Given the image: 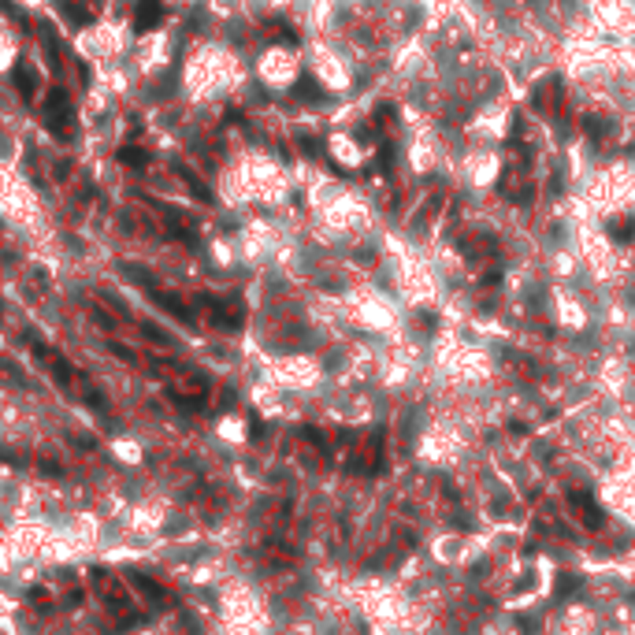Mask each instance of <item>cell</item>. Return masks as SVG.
<instances>
[{"label": "cell", "mask_w": 635, "mask_h": 635, "mask_svg": "<svg viewBox=\"0 0 635 635\" xmlns=\"http://www.w3.org/2000/svg\"><path fill=\"white\" fill-rule=\"evenodd\" d=\"M56 4H60V12H63V15H67V19H71V23H89V19H93V15H89V12H86V8H78V4H75V0H56Z\"/></svg>", "instance_id": "obj_7"}, {"label": "cell", "mask_w": 635, "mask_h": 635, "mask_svg": "<svg viewBox=\"0 0 635 635\" xmlns=\"http://www.w3.org/2000/svg\"><path fill=\"white\" fill-rule=\"evenodd\" d=\"M119 164H126V168H145V164H149V149L123 145V149H119Z\"/></svg>", "instance_id": "obj_6"}, {"label": "cell", "mask_w": 635, "mask_h": 635, "mask_svg": "<svg viewBox=\"0 0 635 635\" xmlns=\"http://www.w3.org/2000/svg\"><path fill=\"white\" fill-rule=\"evenodd\" d=\"M160 19H164V4H160V0H142V4H137V15H134V30L145 34V30H153Z\"/></svg>", "instance_id": "obj_3"}, {"label": "cell", "mask_w": 635, "mask_h": 635, "mask_svg": "<svg viewBox=\"0 0 635 635\" xmlns=\"http://www.w3.org/2000/svg\"><path fill=\"white\" fill-rule=\"evenodd\" d=\"M45 115H49V131L56 134V137H75V115H71V100H67V93L56 86L49 93V100H45Z\"/></svg>", "instance_id": "obj_1"}, {"label": "cell", "mask_w": 635, "mask_h": 635, "mask_svg": "<svg viewBox=\"0 0 635 635\" xmlns=\"http://www.w3.org/2000/svg\"><path fill=\"white\" fill-rule=\"evenodd\" d=\"M201 305L208 309V320H212V324H219L223 331H238V327H242V309H238L234 301H231V305H223V301L201 298Z\"/></svg>", "instance_id": "obj_2"}, {"label": "cell", "mask_w": 635, "mask_h": 635, "mask_svg": "<svg viewBox=\"0 0 635 635\" xmlns=\"http://www.w3.org/2000/svg\"><path fill=\"white\" fill-rule=\"evenodd\" d=\"M572 505H576V513L583 509V524H587V528H598V524H602V509L591 502V494H587V491H576L572 494Z\"/></svg>", "instance_id": "obj_5"}, {"label": "cell", "mask_w": 635, "mask_h": 635, "mask_svg": "<svg viewBox=\"0 0 635 635\" xmlns=\"http://www.w3.org/2000/svg\"><path fill=\"white\" fill-rule=\"evenodd\" d=\"M179 175H182V179H186V186H190L193 193H197V197H201V201H208V190H205V186H201V182H197V175H193L190 168H179Z\"/></svg>", "instance_id": "obj_9"}, {"label": "cell", "mask_w": 635, "mask_h": 635, "mask_svg": "<svg viewBox=\"0 0 635 635\" xmlns=\"http://www.w3.org/2000/svg\"><path fill=\"white\" fill-rule=\"evenodd\" d=\"M153 301H156V305H164V309H168L175 320H182V324H193V312H190V305H186L182 298H175V293H168V290H156V287H153Z\"/></svg>", "instance_id": "obj_4"}, {"label": "cell", "mask_w": 635, "mask_h": 635, "mask_svg": "<svg viewBox=\"0 0 635 635\" xmlns=\"http://www.w3.org/2000/svg\"><path fill=\"white\" fill-rule=\"evenodd\" d=\"M15 86H19V93H23L26 100L34 97V75L26 71V63H19V67H15Z\"/></svg>", "instance_id": "obj_8"}]
</instances>
